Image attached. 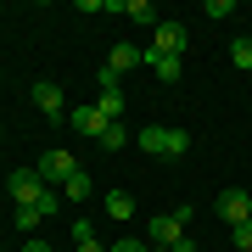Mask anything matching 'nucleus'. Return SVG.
Returning <instances> with one entry per match:
<instances>
[{
	"label": "nucleus",
	"mask_w": 252,
	"mask_h": 252,
	"mask_svg": "<svg viewBox=\"0 0 252 252\" xmlns=\"http://www.w3.org/2000/svg\"><path fill=\"white\" fill-rule=\"evenodd\" d=\"M146 241H152V247H180V241H185V219L174 213V207L157 213L152 224H146Z\"/></svg>",
	"instance_id": "f03ea898"
},
{
	"label": "nucleus",
	"mask_w": 252,
	"mask_h": 252,
	"mask_svg": "<svg viewBox=\"0 0 252 252\" xmlns=\"http://www.w3.org/2000/svg\"><path fill=\"white\" fill-rule=\"evenodd\" d=\"M73 252H107V247H101V241H79V247H73Z\"/></svg>",
	"instance_id": "5701e85b"
},
{
	"label": "nucleus",
	"mask_w": 252,
	"mask_h": 252,
	"mask_svg": "<svg viewBox=\"0 0 252 252\" xmlns=\"http://www.w3.org/2000/svg\"><path fill=\"white\" fill-rule=\"evenodd\" d=\"M140 62H146V56H140L135 45H112V62H107V67L118 73V79H124V73H129V67H140Z\"/></svg>",
	"instance_id": "9d476101"
},
{
	"label": "nucleus",
	"mask_w": 252,
	"mask_h": 252,
	"mask_svg": "<svg viewBox=\"0 0 252 252\" xmlns=\"http://www.w3.org/2000/svg\"><path fill=\"white\" fill-rule=\"evenodd\" d=\"M146 67H152L162 84H174V79L185 73V62H180V56H162V51H146Z\"/></svg>",
	"instance_id": "6e6552de"
},
{
	"label": "nucleus",
	"mask_w": 252,
	"mask_h": 252,
	"mask_svg": "<svg viewBox=\"0 0 252 252\" xmlns=\"http://www.w3.org/2000/svg\"><path fill=\"white\" fill-rule=\"evenodd\" d=\"M230 67L252 73V39H247V34H241V39H235V45H230Z\"/></svg>",
	"instance_id": "4468645a"
},
{
	"label": "nucleus",
	"mask_w": 252,
	"mask_h": 252,
	"mask_svg": "<svg viewBox=\"0 0 252 252\" xmlns=\"http://www.w3.org/2000/svg\"><path fill=\"white\" fill-rule=\"evenodd\" d=\"M39 224H45V213H39L34 202H23V207H17V230H23V235H34Z\"/></svg>",
	"instance_id": "ddd939ff"
},
{
	"label": "nucleus",
	"mask_w": 252,
	"mask_h": 252,
	"mask_svg": "<svg viewBox=\"0 0 252 252\" xmlns=\"http://www.w3.org/2000/svg\"><path fill=\"white\" fill-rule=\"evenodd\" d=\"M0 73H6V67H0Z\"/></svg>",
	"instance_id": "393cba45"
},
{
	"label": "nucleus",
	"mask_w": 252,
	"mask_h": 252,
	"mask_svg": "<svg viewBox=\"0 0 252 252\" xmlns=\"http://www.w3.org/2000/svg\"><path fill=\"white\" fill-rule=\"evenodd\" d=\"M124 124H107V129H101V146H107V152H124Z\"/></svg>",
	"instance_id": "dca6fc26"
},
{
	"label": "nucleus",
	"mask_w": 252,
	"mask_h": 252,
	"mask_svg": "<svg viewBox=\"0 0 252 252\" xmlns=\"http://www.w3.org/2000/svg\"><path fill=\"white\" fill-rule=\"evenodd\" d=\"M152 51H162V56H185V51H190V28L162 17V23H157V39H152Z\"/></svg>",
	"instance_id": "20e7f679"
},
{
	"label": "nucleus",
	"mask_w": 252,
	"mask_h": 252,
	"mask_svg": "<svg viewBox=\"0 0 252 252\" xmlns=\"http://www.w3.org/2000/svg\"><path fill=\"white\" fill-rule=\"evenodd\" d=\"M6 185H11V196H17V207H23V202H39V196L51 190L45 180H39V168H11Z\"/></svg>",
	"instance_id": "423d86ee"
},
{
	"label": "nucleus",
	"mask_w": 252,
	"mask_h": 252,
	"mask_svg": "<svg viewBox=\"0 0 252 252\" xmlns=\"http://www.w3.org/2000/svg\"><path fill=\"white\" fill-rule=\"evenodd\" d=\"M34 168H39V180H45V185H67L73 174H79V162H73V152H39Z\"/></svg>",
	"instance_id": "7ed1b4c3"
},
{
	"label": "nucleus",
	"mask_w": 252,
	"mask_h": 252,
	"mask_svg": "<svg viewBox=\"0 0 252 252\" xmlns=\"http://www.w3.org/2000/svg\"><path fill=\"white\" fill-rule=\"evenodd\" d=\"M107 213L118 219V224H124V219L135 213V196H129V190H107Z\"/></svg>",
	"instance_id": "9b49d317"
},
{
	"label": "nucleus",
	"mask_w": 252,
	"mask_h": 252,
	"mask_svg": "<svg viewBox=\"0 0 252 252\" xmlns=\"http://www.w3.org/2000/svg\"><path fill=\"white\" fill-rule=\"evenodd\" d=\"M95 112L107 118V124H118V112H124V95H101V101H95Z\"/></svg>",
	"instance_id": "f3484780"
},
{
	"label": "nucleus",
	"mask_w": 252,
	"mask_h": 252,
	"mask_svg": "<svg viewBox=\"0 0 252 252\" xmlns=\"http://www.w3.org/2000/svg\"><path fill=\"white\" fill-rule=\"evenodd\" d=\"M135 140H140V152H152V157H162V162H174V157L190 152V135H185V129H162V124L140 129Z\"/></svg>",
	"instance_id": "f257e3e1"
},
{
	"label": "nucleus",
	"mask_w": 252,
	"mask_h": 252,
	"mask_svg": "<svg viewBox=\"0 0 252 252\" xmlns=\"http://www.w3.org/2000/svg\"><path fill=\"white\" fill-rule=\"evenodd\" d=\"M230 241L241 247V252H252V219H247V224H235V230H230Z\"/></svg>",
	"instance_id": "6ab92c4d"
},
{
	"label": "nucleus",
	"mask_w": 252,
	"mask_h": 252,
	"mask_svg": "<svg viewBox=\"0 0 252 252\" xmlns=\"http://www.w3.org/2000/svg\"><path fill=\"white\" fill-rule=\"evenodd\" d=\"M73 129H79V135H90V140H101V129H107V118H101L95 107H73Z\"/></svg>",
	"instance_id": "1a4fd4ad"
},
{
	"label": "nucleus",
	"mask_w": 252,
	"mask_h": 252,
	"mask_svg": "<svg viewBox=\"0 0 252 252\" xmlns=\"http://www.w3.org/2000/svg\"><path fill=\"white\" fill-rule=\"evenodd\" d=\"M23 252H51L45 241H34V235H28V241H23Z\"/></svg>",
	"instance_id": "4be33fe9"
},
{
	"label": "nucleus",
	"mask_w": 252,
	"mask_h": 252,
	"mask_svg": "<svg viewBox=\"0 0 252 252\" xmlns=\"http://www.w3.org/2000/svg\"><path fill=\"white\" fill-rule=\"evenodd\" d=\"M107 252H152L146 241H118V247H107Z\"/></svg>",
	"instance_id": "412c9836"
},
{
	"label": "nucleus",
	"mask_w": 252,
	"mask_h": 252,
	"mask_svg": "<svg viewBox=\"0 0 252 252\" xmlns=\"http://www.w3.org/2000/svg\"><path fill=\"white\" fill-rule=\"evenodd\" d=\"M174 252H196V241H180V247H174Z\"/></svg>",
	"instance_id": "b1692460"
},
{
	"label": "nucleus",
	"mask_w": 252,
	"mask_h": 252,
	"mask_svg": "<svg viewBox=\"0 0 252 252\" xmlns=\"http://www.w3.org/2000/svg\"><path fill=\"white\" fill-rule=\"evenodd\" d=\"M95 84H101V95H124V90H118V73H112V67H101V73H95Z\"/></svg>",
	"instance_id": "a211bd4d"
},
{
	"label": "nucleus",
	"mask_w": 252,
	"mask_h": 252,
	"mask_svg": "<svg viewBox=\"0 0 252 252\" xmlns=\"http://www.w3.org/2000/svg\"><path fill=\"white\" fill-rule=\"evenodd\" d=\"M219 17H235L230 0H207V23H219Z\"/></svg>",
	"instance_id": "aec40b11"
},
{
	"label": "nucleus",
	"mask_w": 252,
	"mask_h": 252,
	"mask_svg": "<svg viewBox=\"0 0 252 252\" xmlns=\"http://www.w3.org/2000/svg\"><path fill=\"white\" fill-rule=\"evenodd\" d=\"M34 107L45 112V118H67V95H62V84L39 79V84H34Z\"/></svg>",
	"instance_id": "0eeeda50"
},
{
	"label": "nucleus",
	"mask_w": 252,
	"mask_h": 252,
	"mask_svg": "<svg viewBox=\"0 0 252 252\" xmlns=\"http://www.w3.org/2000/svg\"><path fill=\"white\" fill-rule=\"evenodd\" d=\"M62 196H73V202H84V196H90V174L79 168V174H73V180L62 185Z\"/></svg>",
	"instance_id": "2eb2a0df"
},
{
	"label": "nucleus",
	"mask_w": 252,
	"mask_h": 252,
	"mask_svg": "<svg viewBox=\"0 0 252 252\" xmlns=\"http://www.w3.org/2000/svg\"><path fill=\"white\" fill-rule=\"evenodd\" d=\"M219 219H224V224L235 230V224H247V219H252V196H247V190H219Z\"/></svg>",
	"instance_id": "39448f33"
},
{
	"label": "nucleus",
	"mask_w": 252,
	"mask_h": 252,
	"mask_svg": "<svg viewBox=\"0 0 252 252\" xmlns=\"http://www.w3.org/2000/svg\"><path fill=\"white\" fill-rule=\"evenodd\" d=\"M124 17H135V23H162L152 0H124Z\"/></svg>",
	"instance_id": "f8f14e48"
}]
</instances>
